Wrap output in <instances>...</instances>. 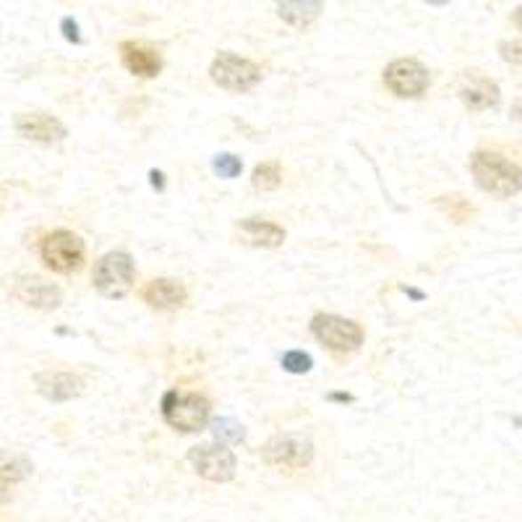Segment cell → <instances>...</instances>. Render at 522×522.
<instances>
[{
	"mask_svg": "<svg viewBox=\"0 0 522 522\" xmlns=\"http://www.w3.org/2000/svg\"><path fill=\"white\" fill-rule=\"evenodd\" d=\"M212 81L228 92H248L261 81V68L253 60L238 58L233 52H220L212 63Z\"/></svg>",
	"mask_w": 522,
	"mask_h": 522,
	"instance_id": "cell-6",
	"label": "cell"
},
{
	"mask_svg": "<svg viewBox=\"0 0 522 522\" xmlns=\"http://www.w3.org/2000/svg\"><path fill=\"white\" fill-rule=\"evenodd\" d=\"M499 84H494L486 76L478 74H468L462 86H460V100L470 108V110H488V108H496L499 105Z\"/></svg>",
	"mask_w": 522,
	"mask_h": 522,
	"instance_id": "cell-12",
	"label": "cell"
},
{
	"mask_svg": "<svg viewBox=\"0 0 522 522\" xmlns=\"http://www.w3.org/2000/svg\"><path fill=\"white\" fill-rule=\"evenodd\" d=\"M11 295L21 301L24 306H35L42 311H52L60 306L63 295L52 282L35 277V275H19L11 280Z\"/></svg>",
	"mask_w": 522,
	"mask_h": 522,
	"instance_id": "cell-10",
	"label": "cell"
},
{
	"mask_svg": "<svg viewBox=\"0 0 522 522\" xmlns=\"http://www.w3.org/2000/svg\"><path fill=\"white\" fill-rule=\"evenodd\" d=\"M121 58L123 66H125L131 74L141 76V79H155L162 71L160 55H157L155 50L144 47V44H136V42H123Z\"/></svg>",
	"mask_w": 522,
	"mask_h": 522,
	"instance_id": "cell-13",
	"label": "cell"
},
{
	"mask_svg": "<svg viewBox=\"0 0 522 522\" xmlns=\"http://www.w3.org/2000/svg\"><path fill=\"white\" fill-rule=\"evenodd\" d=\"M29 473H32V465H29L24 457L8 454V452H0V478H5L8 483L24 481Z\"/></svg>",
	"mask_w": 522,
	"mask_h": 522,
	"instance_id": "cell-18",
	"label": "cell"
},
{
	"mask_svg": "<svg viewBox=\"0 0 522 522\" xmlns=\"http://www.w3.org/2000/svg\"><path fill=\"white\" fill-rule=\"evenodd\" d=\"M238 233H241L243 243L248 245H256V248H277L285 243V230L275 222H267V220H259V217H248L238 225Z\"/></svg>",
	"mask_w": 522,
	"mask_h": 522,
	"instance_id": "cell-15",
	"label": "cell"
},
{
	"mask_svg": "<svg viewBox=\"0 0 522 522\" xmlns=\"http://www.w3.org/2000/svg\"><path fill=\"white\" fill-rule=\"evenodd\" d=\"M149 178H152V186H155V189H165V181H162V178H165V175H162V173H157V170H152V173H149Z\"/></svg>",
	"mask_w": 522,
	"mask_h": 522,
	"instance_id": "cell-27",
	"label": "cell"
},
{
	"mask_svg": "<svg viewBox=\"0 0 522 522\" xmlns=\"http://www.w3.org/2000/svg\"><path fill=\"white\" fill-rule=\"evenodd\" d=\"M37 387H40V392L47 400L66 402L74 400L76 395H81L84 381H81L79 376H74V373L55 371V373H40V376H37Z\"/></svg>",
	"mask_w": 522,
	"mask_h": 522,
	"instance_id": "cell-16",
	"label": "cell"
},
{
	"mask_svg": "<svg viewBox=\"0 0 522 522\" xmlns=\"http://www.w3.org/2000/svg\"><path fill=\"white\" fill-rule=\"evenodd\" d=\"M426 3H434V5H444V3H449V0H426Z\"/></svg>",
	"mask_w": 522,
	"mask_h": 522,
	"instance_id": "cell-30",
	"label": "cell"
},
{
	"mask_svg": "<svg viewBox=\"0 0 522 522\" xmlns=\"http://www.w3.org/2000/svg\"><path fill=\"white\" fill-rule=\"evenodd\" d=\"M384 84L389 86V92L395 97H402V100H415L421 97L429 84H431V76H429V68L418 60H410V58H402V60H395L387 66L384 71Z\"/></svg>",
	"mask_w": 522,
	"mask_h": 522,
	"instance_id": "cell-7",
	"label": "cell"
},
{
	"mask_svg": "<svg viewBox=\"0 0 522 522\" xmlns=\"http://www.w3.org/2000/svg\"><path fill=\"white\" fill-rule=\"evenodd\" d=\"M264 460L269 465H275V468L301 470V468L311 465V460H314V444H311V439L301 437V434L275 437L272 442L264 446Z\"/></svg>",
	"mask_w": 522,
	"mask_h": 522,
	"instance_id": "cell-8",
	"label": "cell"
},
{
	"mask_svg": "<svg viewBox=\"0 0 522 522\" xmlns=\"http://www.w3.org/2000/svg\"><path fill=\"white\" fill-rule=\"evenodd\" d=\"M141 295L157 311H175L186 303V287L175 280H152Z\"/></svg>",
	"mask_w": 522,
	"mask_h": 522,
	"instance_id": "cell-14",
	"label": "cell"
},
{
	"mask_svg": "<svg viewBox=\"0 0 522 522\" xmlns=\"http://www.w3.org/2000/svg\"><path fill=\"white\" fill-rule=\"evenodd\" d=\"M311 365H314L311 356L303 353V350H290V353L282 356V368L290 371V373H306V371H311Z\"/></svg>",
	"mask_w": 522,
	"mask_h": 522,
	"instance_id": "cell-21",
	"label": "cell"
},
{
	"mask_svg": "<svg viewBox=\"0 0 522 522\" xmlns=\"http://www.w3.org/2000/svg\"><path fill=\"white\" fill-rule=\"evenodd\" d=\"M8 502H11V488L5 478H0V504H8Z\"/></svg>",
	"mask_w": 522,
	"mask_h": 522,
	"instance_id": "cell-26",
	"label": "cell"
},
{
	"mask_svg": "<svg viewBox=\"0 0 522 522\" xmlns=\"http://www.w3.org/2000/svg\"><path fill=\"white\" fill-rule=\"evenodd\" d=\"M16 131L29 139V141H40V144H58L66 139V125L52 118V116H44V113H27V116H19L16 118Z\"/></svg>",
	"mask_w": 522,
	"mask_h": 522,
	"instance_id": "cell-11",
	"label": "cell"
},
{
	"mask_svg": "<svg viewBox=\"0 0 522 522\" xmlns=\"http://www.w3.org/2000/svg\"><path fill=\"white\" fill-rule=\"evenodd\" d=\"M314 337L326 345L332 353H353L363 345V329L350 319L334 317V314H319L311 319Z\"/></svg>",
	"mask_w": 522,
	"mask_h": 522,
	"instance_id": "cell-4",
	"label": "cell"
},
{
	"mask_svg": "<svg viewBox=\"0 0 522 522\" xmlns=\"http://www.w3.org/2000/svg\"><path fill=\"white\" fill-rule=\"evenodd\" d=\"M133 277H136L133 259L123 251H113V253L102 256L92 272L94 287L105 298H123L133 287Z\"/></svg>",
	"mask_w": 522,
	"mask_h": 522,
	"instance_id": "cell-3",
	"label": "cell"
},
{
	"mask_svg": "<svg viewBox=\"0 0 522 522\" xmlns=\"http://www.w3.org/2000/svg\"><path fill=\"white\" fill-rule=\"evenodd\" d=\"M442 206L449 212V217H452L454 222H465V220L473 214V206L465 199H460V197H449V201L444 199Z\"/></svg>",
	"mask_w": 522,
	"mask_h": 522,
	"instance_id": "cell-23",
	"label": "cell"
},
{
	"mask_svg": "<svg viewBox=\"0 0 522 522\" xmlns=\"http://www.w3.org/2000/svg\"><path fill=\"white\" fill-rule=\"evenodd\" d=\"M201 478L212 483H225L236 476V454L220 444H199L189 452Z\"/></svg>",
	"mask_w": 522,
	"mask_h": 522,
	"instance_id": "cell-9",
	"label": "cell"
},
{
	"mask_svg": "<svg viewBox=\"0 0 522 522\" xmlns=\"http://www.w3.org/2000/svg\"><path fill=\"white\" fill-rule=\"evenodd\" d=\"M42 261L60 275H71L84 264V241L71 230H55L42 241Z\"/></svg>",
	"mask_w": 522,
	"mask_h": 522,
	"instance_id": "cell-5",
	"label": "cell"
},
{
	"mask_svg": "<svg viewBox=\"0 0 522 522\" xmlns=\"http://www.w3.org/2000/svg\"><path fill=\"white\" fill-rule=\"evenodd\" d=\"M212 434L217 442H228V444H238L243 442L245 431H243L241 423H236L233 418H217L212 421Z\"/></svg>",
	"mask_w": 522,
	"mask_h": 522,
	"instance_id": "cell-20",
	"label": "cell"
},
{
	"mask_svg": "<svg viewBox=\"0 0 522 522\" xmlns=\"http://www.w3.org/2000/svg\"><path fill=\"white\" fill-rule=\"evenodd\" d=\"M470 170L478 189L491 197L510 199L522 191V167L502 157L499 152H476L470 157Z\"/></svg>",
	"mask_w": 522,
	"mask_h": 522,
	"instance_id": "cell-1",
	"label": "cell"
},
{
	"mask_svg": "<svg viewBox=\"0 0 522 522\" xmlns=\"http://www.w3.org/2000/svg\"><path fill=\"white\" fill-rule=\"evenodd\" d=\"M499 50H502V58L504 60L522 66V42H502Z\"/></svg>",
	"mask_w": 522,
	"mask_h": 522,
	"instance_id": "cell-24",
	"label": "cell"
},
{
	"mask_svg": "<svg viewBox=\"0 0 522 522\" xmlns=\"http://www.w3.org/2000/svg\"><path fill=\"white\" fill-rule=\"evenodd\" d=\"M282 183V170L277 162H264L253 170V189L259 191H275L280 189Z\"/></svg>",
	"mask_w": 522,
	"mask_h": 522,
	"instance_id": "cell-19",
	"label": "cell"
},
{
	"mask_svg": "<svg viewBox=\"0 0 522 522\" xmlns=\"http://www.w3.org/2000/svg\"><path fill=\"white\" fill-rule=\"evenodd\" d=\"M214 173L220 175V178H238L241 175V170H243V165L238 157H233V155H220V157H214Z\"/></svg>",
	"mask_w": 522,
	"mask_h": 522,
	"instance_id": "cell-22",
	"label": "cell"
},
{
	"mask_svg": "<svg viewBox=\"0 0 522 522\" xmlns=\"http://www.w3.org/2000/svg\"><path fill=\"white\" fill-rule=\"evenodd\" d=\"M63 35H66V40L68 42H76L79 44L81 42V35H79V24L74 21V19H63Z\"/></svg>",
	"mask_w": 522,
	"mask_h": 522,
	"instance_id": "cell-25",
	"label": "cell"
},
{
	"mask_svg": "<svg viewBox=\"0 0 522 522\" xmlns=\"http://www.w3.org/2000/svg\"><path fill=\"white\" fill-rule=\"evenodd\" d=\"M329 400H337V402H353V395H342V392H332V395H329Z\"/></svg>",
	"mask_w": 522,
	"mask_h": 522,
	"instance_id": "cell-28",
	"label": "cell"
},
{
	"mask_svg": "<svg viewBox=\"0 0 522 522\" xmlns=\"http://www.w3.org/2000/svg\"><path fill=\"white\" fill-rule=\"evenodd\" d=\"M324 0H277V13L290 27L306 29L322 13Z\"/></svg>",
	"mask_w": 522,
	"mask_h": 522,
	"instance_id": "cell-17",
	"label": "cell"
},
{
	"mask_svg": "<svg viewBox=\"0 0 522 522\" xmlns=\"http://www.w3.org/2000/svg\"><path fill=\"white\" fill-rule=\"evenodd\" d=\"M512 19H515V27L522 32V5H518V11H515V16H512Z\"/></svg>",
	"mask_w": 522,
	"mask_h": 522,
	"instance_id": "cell-29",
	"label": "cell"
},
{
	"mask_svg": "<svg viewBox=\"0 0 522 522\" xmlns=\"http://www.w3.org/2000/svg\"><path fill=\"white\" fill-rule=\"evenodd\" d=\"M162 415L173 429L183 434H197L209 421V402L199 395L173 389L162 398Z\"/></svg>",
	"mask_w": 522,
	"mask_h": 522,
	"instance_id": "cell-2",
	"label": "cell"
}]
</instances>
